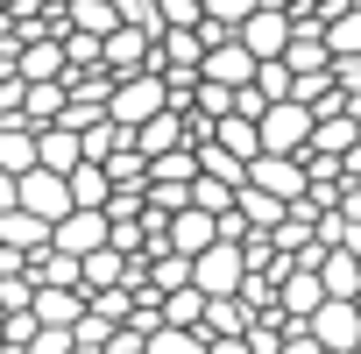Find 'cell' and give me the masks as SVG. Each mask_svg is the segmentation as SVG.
Instances as JSON below:
<instances>
[{"instance_id":"1","label":"cell","mask_w":361,"mask_h":354,"mask_svg":"<svg viewBox=\"0 0 361 354\" xmlns=\"http://www.w3.org/2000/svg\"><path fill=\"white\" fill-rule=\"evenodd\" d=\"M312 142H319V114L312 106H298V99H283V106H269V121H262V156H312Z\"/></svg>"},{"instance_id":"2","label":"cell","mask_w":361,"mask_h":354,"mask_svg":"<svg viewBox=\"0 0 361 354\" xmlns=\"http://www.w3.org/2000/svg\"><path fill=\"white\" fill-rule=\"evenodd\" d=\"M106 114H114L121 128H135V135H142L149 121H163V114H170V85H163L156 71H149V78H128V85H114V106H106Z\"/></svg>"},{"instance_id":"3","label":"cell","mask_w":361,"mask_h":354,"mask_svg":"<svg viewBox=\"0 0 361 354\" xmlns=\"http://www.w3.org/2000/svg\"><path fill=\"white\" fill-rule=\"evenodd\" d=\"M15 185H22V206H15V213H36V220H50V227H64V220L78 213V199H71V177H57V170L15 177Z\"/></svg>"},{"instance_id":"4","label":"cell","mask_w":361,"mask_h":354,"mask_svg":"<svg viewBox=\"0 0 361 354\" xmlns=\"http://www.w3.org/2000/svg\"><path fill=\"white\" fill-rule=\"evenodd\" d=\"M248 185L269 192V199H283V206H305L312 199V170L298 156H262V163H248Z\"/></svg>"},{"instance_id":"5","label":"cell","mask_w":361,"mask_h":354,"mask_svg":"<svg viewBox=\"0 0 361 354\" xmlns=\"http://www.w3.org/2000/svg\"><path fill=\"white\" fill-rule=\"evenodd\" d=\"M206 85L248 92V85H262V57H255L248 43H220V50H206Z\"/></svg>"},{"instance_id":"6","label":"cell","mask_w":361,"mask_h":354,"mask_svg":"<svg viewBox=\"0 0 361 354\" xmlns=\"http://www.w3.org/2000/svg\"><path fill=\"white\" fill-rule=\"evenodd\" d=\"M29 283H36V291H85V262L64 255V248L50 241V248L29 255Z\"/></svg>"},{"instance_id":"7","label":"cell","mask_w":361,"mask_h":354,"mask_svg":"<svg viewBox=\"0 0 361 354\" xmlns=\"http://www.w3.org/2000/svg\"><path fill=\"white\" fill-rule=\"evenodd\" d=\"M312 333H319V347L326 354H361V305H326L319 319H312Z\"/></svg>"},{"instance_id":"8","label":"cell","mask_w":361,"mask_h":354,"mask_svg":"<svg viewBox=\"0 0 361 354\" xmlns=\"http://www.w3.org/2000/svg\"><path fill=\"white\" fill-rule=\"evenodd\" d=\"M85 312H92V298H85V291H36V319H43L50 333H78V326H85Z\"/></svg>"},{"instance_id":"9","label":"cell","mask_w":361,"mask_h":354,"mask_svg":"<svg viewBox=\"0 0 361 354\" xmlns=\"http://www.w3.org/2000/svg\"><path fill=\"white\" fill-rule=\"evenodd\" d=\"M177 71H206V36L170 29V36L156 43V78H177Z\"/></svg>"},{"instance_id":"10","label":"cell","mask_w":361,"mask_h":354,"mask_svg":"<svg viewBox=\"0 0 361 354\" xmlns=\"http://www.w3.org/2000/svg\"><path fill=\"white\" fill-rule=\"evenodd\" d=\"M50 241H57V227H50V220H36V213H0V248L36 255V248H50Z\"/></svg>"},{"instance_id":"11","label":"cell","mask_w":361,"mask_h":354,"mask_svg":"<svg viewBox=\"0 0 361 354\" xmlns=\"http://www.w3.org/2000/svg\"><path fill=\"white\" fill-rule=\"evenodd\" d=\"M71 29H78V36H99V43L121 36V29H128V22H121V0H71Z\"/></svg>"},{"instance_id":"12","label":"cell","mask_w":361,"mask_h":354,"mask_svg":"<svg viewBox=\"0 0 361 354\" xmlns=\"http://www.w3.org/2000/svg\"><path fill=\"white\" fill-rule=\"evenodd\" d=\"M149 354H213V340H206V333H185V326H163V333L149 340Z\"/></svg>"},{"instance_id":"13","label":"cell","mask_w":361,"mask_h":354,"mask_svg":"<svg viewBox=\"0 0 361 354\" xmlns=\"http://www.w3.org/2000/svg\"><path fill=\"white\" fill-rule=\"evenodd\" d=\"M326 43H333V57H361V8H347V15H333V29H326Z\"/></svg>"},{"instance_id":"14","label":"cell","mask_w":361,"mask_h":354,"mask_svg":"<svg viewBox=\"0 0 361 354\" xmlns=\"http://www.w3.org/2000/svg\"><path fill=\"white\" fill-rule=\"evenodd\" d=\"M0 312H8V319L15 312H36V283L29 276H0Z\"/></svg>"},{"instance_id":"15","label":"cell","mask_w":361,"mask_h":354,"mask_svg":"<svg viewBox=\"0 0 361 354\" xmlns=\"http://www.w3.org/2000/svg\"><path fill=\"white\" fill-rule=\"evenodd\" d=\"M333 85L347 99H361V57H333Z\"/></svg>"},{"instance_id":"16","label":"cell","mask_w":361,"mask_h":354,"mask_svg":"<svg viewBox=\"0 0 361 354\" xmlns=\"http://www.w3.org/2000/svg\"><path fill=\"white\" fill-rule=\"evenodd\" d=\"M283 354H326V347H319V333H312V326H290V340H283Z\"/></svg>"},{"instance_id":"17","label":"cell","mask_w":361,"mask_h":354,"mask_svg":"<svg viewBox=\"0 0 361 354\" xmlns=\"http://www.w3.org/2000/svg\"><path fill=\"white\" fill-rule=\"evenodd\" d=\"M340 213H347V220H354V227H361V185H354V192H347V206H340Z\"/></svg>"},{"instance_id":"18","label":"cell","mask_w":361,"mask_h":354,"mask_svg":"<svg viewBox=\"0 0 361 354\" xmlns=\"http://www.w3.org/2000/svg\"><path fill=\"white\" fill-rule=\"evenodd\" d=\"M354 8H361V0H354Z\"/></svg>"}]
</instances>
